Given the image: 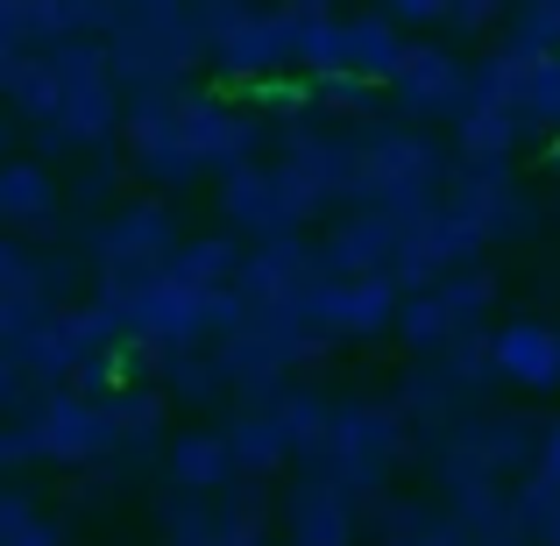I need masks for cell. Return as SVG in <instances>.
<instances>
[{"label":"cell","mask_w":560,"mask_h":546,"mask_svg":"<svg viewBox=\"0 0 560 546\" xmlns=\"http://www.w3.org/2000/svg\"><path fill=\"white\" fill-rule=\"evenodd\" d=\"M497 356H504L511 369H525V376H547L553 341H547V334H533V327H518V334H504V341H497Z\"/></svg>","instance_id":"1"}]
</instances>
